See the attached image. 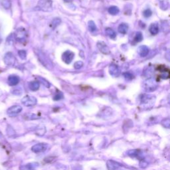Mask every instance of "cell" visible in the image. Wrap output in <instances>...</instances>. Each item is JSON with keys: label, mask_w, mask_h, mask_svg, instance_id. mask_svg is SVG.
<instances>
[{"label": "cell", "mask_w": 170, "mask_h": 170, "mask_svg": "<svg viewBox=\"0 0 170 170\" xmlns=\"http://www.w3.org/2000/svg\"><path fill=\"white\" fill-rule=\"evenodd\" d=\"M63 1H65L66 3H70V2L72 1V0H63Z\"/></svg>", "instance_id": "36"}, {"label": "cell", "mask_w": 170, "mask_h": 170, "mask_svg": "<svg viewBox=\"0 0 170 170\" xmlns=\"http://www.w3.org/2000/svg\"><path fill=\"white\" fill-rule=\"evenodd\" d=\"M22 107L20 106V105H14V106H11L8 109L7 113L9 116L13 117L20 114V113L22 111Z\"/></svg>", "instance_id": "7"}, {"label": "cell", "mask_w": 170, "mask_h": 170, "mask_svg": "<svg viewBox=\"0 0 170 170\" xmlns=\"http://www.w3.org/2000/svg\"><path fill=\"white\" fill-rule=\"evenodd\" d=\"M53 1L51 0H39L35 9L48 12L53 10Z\"/></svg>", "instance_id": "3"}, {"label": "cell", "mask_w": 170, "mask_h": 170, "mask_svg": "<svg viewBox=\"0 0 170 170\" xmlns=\"http://www.w3.org/2000/svg\"><path fill=\"white\" fill-rule=\"evenodd\" d=\"M36 55L38 58L39 61L41 62V63L44 66L45 68H47L48 70H52L53 68V64L51 62V59L48 58V56L46 55L45 53L39 49L35 50Z\"/></svg>", "instance_id": "2"}, {"label": "cell", "mask_w": 170, "mask_h": 170, "mask_svg": "<svg viewBox=\"0 0 170 170\" xmlns=\"http://www.w3.org/2000/svg\"><path fill=\"white\" fill-rule=\"evenodd\" d=\"M152 15V12L150 9H147L143 12V15H144V17L145 18L150 17Z\"/></svg>", "instance_id": "32"}, {"label": "cell", "mask_w": 170, "mask_h": 170, "mask_svg": "<svg viewBox=\"0 0 170 170\" xmlns=\"http://www.w3.org/2000/svg\"><path fill=\"white\" fill-rule=\"evenodd\" d=\"M88 26L89 30H90L91 32H94V31H96L97 27L96 26V24L94 23L93 21H89Z\"/></svg>", "instance_id": "27"}, {"label": "cell", "mask_w": 170, "mask_h": 170, "mask_svg": "<svg viewBox=\"0 0 170 170\" xmlns=\"http://www.w3.org/2000/svg\"><path fill=\"white\" fill-rule=\"evenodd\" d=\"M160 29H159V25L157 23H153L151 24L149 27V31L152 35H155L159 33Z\"/></svg>", "instance_id": "17"}, {"label": "cell", "mask_w": 170, "mask_h": 170, "mask_svg": "<svg viewBox=\"0 0 170 170\" xmlns=\"http://www.w3.org/2000/svg\"><path fill=\"white\" fill-rule=\"evenodd\" d=\"M108 12H109L110 14H111L112 15H116L120 12V9L118 7L114 6H114H110L109 8V9H108Z\"/></svg>", "instance_id": "22"}, {"label": "cell", "mask_w": 170, "mask_h": 170, "mask_svg": "<svg viewBox=\"0 0 170 170\" xmlns=\"http://www.w3.org/2000/svg\"><path fill=\"white\" fill-rule=\"evenodd\" d=\"M39 82L38 81H31L29 83V88L32 91H37L39 88Z\"/></svg>", "instance_id": "19"}, {"label": "cell", "mask_w": 170, "mask_h": 170, "mask_svg": "<svg viewBox=\"0 0 170 170\" xmlns=\"http://www.w3.org/2000/svg\"><path fill=\"white\" fill-rule=\"evenodd\" d=\"M37 79H38L39 80V82H41L42 84L44 85L45 87H47V88H49L50 86H51V84H50V82L48 81V80H46L45 79H44V78H43V77H37Z\"/></svg>", "instance_id": "25"}, {"label": "cell", "mask_w": 170, "mask_h": 170, "mask_svg": "<svg viewBox=\"0 0 170 170\" xmlns=\"http://www.w3.org/2000/svg\"><path fill=\"white\" fill-rule=\"evenodd\" d=\"M149 48L146 45H141L137 48V53H138L139 55L142 56V57L146 56L148 55V53H149Z\"/></svg>", "instance_id": "14"}, {"label": "cell", "mask_w": 170, "mask_h": 170, "mask_svg": "<svg viewBox=\"0 0 170 170\" xmlns=\"http://www.w3.org/2000/svg\"><path fill=\"white\" fill-rule=\"evenodd\" d=\"M124 79L127 80H131L134 79V75L129 72H126L123 74Z\"/></svg>", "instance_id": "29"}, {"label": "cell", "mask_w": 170, "mask_h": 170, "mask_svg": "<svg viewBox=\"0 0 170 170\" xmlns=\"http://www.w3.org/2000/svg\"><path fill=\"white\" fill-rule=\"evenodd\" d=\"M37 100L33 96L27 95L24 96L23 98L21 99V103H22L24 106H35L37 104Z\"/></svg>", "instance_id": "5"}, {"label": "cell", "mask_w": 170, "mask_h": 170, "mask_svg": "<svg viewBox=\"0 0 170 170\" xmlns=\"http://www.w3.org/2000/svg\"><path fill=\"white\" fill-rule=\"evenodd\" d=\"M140 105L144 109L152 108L156 102V96L152 94H141L140 96Z\"/></svg>", "instance_id": "1"}, {"label": "cell", "mask_w": 170, "mask_h": 170, "mask_svg": "<svg viewBox=\"0 0 170 170\" xmlns=\"http://www.w3.org/2000/svg\"><path fill=\"white\" fill-rule=\"evenodd\" d=\"M25 117L27 120H35L39 118L38 116L35 114H26L25 115Z\"/></svg>", "instance_id": "30"}, {"label": "cell", "mask_w": 170, "mask_h": 170, "mask_svg": "<svg viewBox=\"0 0 170 170\" xmlns=\"http://www.w3.org/2000/svg\"><path fill=\"white\" fill-rule=\"evenodd\" d=\"M163 122H166L165 124H162L163 125V126H165V127L169 128V118H167V119L164 120Z\"/></svg>", "instance_id": "35"}, {"label": "cell", "mask_w": 170, "mask_h": 170, "mask_svg": "<svg viewBox=\"0 0 170 170\" xmlns=\"http://www.w3.org/2000/svg\"><path fill=\"white\" fill-rule=\"evenodd\" d=\"M105 33H106L107 36H109L110 38L111 39H115L116 37V32L111 28H106V29H105Z\"/></svg>", "instance_id": "21"}, {"label": "cell", "mask_w": 170, "mask_h": 170, "mask_svg": "<svg viewBox=\"0 0 170 170\" xmlns=\"http://www.w3.org/2000/svg\"><path fill=\"white\" fill-rule=\"evenodd\" d=\"M4 61L6 65L13 66L15 65L16 62L15 56L12 53L8 52L7 53H5V55H4Z\"/></svg>", "instance_id": "6"}, {"label": "cell", "mask_w": 170, "mask_h": 170, "mask_svg": "<svg viewBox=\"0 0 170 170\" xmlns=\"http://www.w3.org/2000/svg\"><path fill=\"white\" fill-rule=\"evenodd\" d=\"M2 6L4 7L5 9H9L11 7V1L9 0H4L2 1Z\"/></svg>", "instance_id": "31"}, {"label": "cell", "mask_w": 170, "mask_h": 170, "mask_svg": "<svg viewBox=\"0 0 170 170\" xmlns=\"http://www.w3.org/2000/svg\"><path fill=\"white\" fill-rule=\"evenodd\" d=\"M48 145L45 143H39V144H37L34 145L33 147L31 148V150L33 151L34 153H39L45 152L47 150Z\"/></svg>", "instance_id": "9"}, {"label": "cell", "mask_w": 170, "mask_h": 170, "mask_svg": "<svg viewBox=\"0 0 170 170\" xmlns=\"http://www.w3.org/2000/svg\"><path fill=\"white\" fill-rule=\"evenodd\" d=\"M63 98V93H62L61 92H58V93H56L55 94V96L53 97V99L55 100V101H59V100H61Z\"/></svg>", "instance_id": "33"}, {"label": "cell", "mask_w": 170, "mask_h": 170, "mask_svg": "<svg viewBox=\"0 0 170 170\" xmlns=\"http://www.w3.org/2000/svg\"><path fill=\"white\" fill-rule=\"evenodd\" d=\"M20 77L16 76V75H10L8 77V84L9 86H16L18 85V83L20 82Z\"/></svg>", "instance_id": "16"}, {"label": "cell", "mask_w": 170, "mask_h": 170, "mask_svg": "<svg viewBox=\"0 0 170 170\" xmlns=\"http://www.w3.org/2000/svg\"><path fill=\"white\" fill-rule=\"evenodd\" d=\"M153 72H154V69L152 67H148L146 69L144 70V75L145 77H148V78H150L152 77V76L153 74Z\"/></svg>", "instance_id": "20"}, {"label": "cell", "mask_w": 170, "mask_h": 170, "mask_svg": "<svg viewBox=\"0 0 170 170\" xmlns=\"http://www.w3.org/2000/svg\"><path fill=\"white\" fill-rule=\"evenodd\" d=\"M83 62L81 61H77L76 63H75L74 64V67L75 69H81L82 67H83Z\"/></svg>", "instance_id": "34"}, {"label": "cell", "mask_w": 170, "mask_h": 170, "mask_svg": "<svg viewBox=\"0 0 170 170\" xmlns=\"http://www.w3.org/2000/svg\"><path fill=\"white\" fill-rule=\"evenodd\" d=\"M134 41L136 42V43H140L141 42L142 40H143V35L140 31L137 32L136 33V35L134 37Z\"/></svg>", "instance_id": "26"}, {"label": "cell", "mask_w": 170, "mask_h": 170, "mask_svg": "<svg viewBox=\"0 0 170 170\" xmlns=\"http://www.w3.org/2000/svg\"><path fill=\"white\" fill-rule=\"evenodd\" d=\"M18 55L22 60H25L27 58V52L25 50H20L18 51Z\"/></svg>", "instance_id": "28"}, {"label": "cell", "mask_w": 170, "mask_h": 170, "mask_svg": "<svg viewBox=\"0 0 170 170\" xmlns=\"http://www.w3.org/2000/svg\"><path fill=\"white\" fill-rule=\"evenodd\" d=\"M128 25H127L126 23H121L120 24V25L118 26V31L121 34H123V35H125L128 33Z\"/></svg>", "instance_id": "18"}, {"label": "cell", "mask_w": 170, "mask_h": 170, "mask_svg": "<svg viewBox=\"0 0 170 170\" xmlns=\"http://www.w3.org/2000/svg\"><path fill=\"white\" fill-rule=\"evenodd\" d=\"M106 166L109 170H126L122 165L113 160L108 161Z\"/></svg>", "instance_id": "10"}, {"label": "cell", "mask_w": 170, "mask_h": 170, "mask_svg": "<svg viewBox=\"0 0 170 170\" xmlns=\"http://www.w3.org/2000/svg\"><path fill=\"white\" fill-rule=\"evenodd\" d=\"M109 71L110 75L114 77H119L120 75V70L116 64L112 63L109 66Z\"/></svg>", "instance_id": "12"}, {"label": "cell", "mask_w": 170, "mask_h": 170, "mask_svg": "<svg viewBox=\"0 0 170 170\" xmlns=\"http://www.w3.org/2000/svg\"><path fill=\"white\" fill-rule=\"evenodd\" d=\"M160 2V5L161 9L163 10H166L169 6L168 0H158Z\"/></svg>", "instance_id": "24"}, {"label": "cell", "mask_w": 170, "mask_h": 170, "mask_svg": "<svg viewBox=\"0 0 170 170\" xmlns=\"http://www.w3.org/2000/svg\"><path fill=\"white\" fill-rule=\"evenodd\" d=\"M97 47H98V50L101 51L102 53L104 54V55H109L110 53V51L109 47H108L107 45L103 41H98L97 43Z\"/></svg>", "instance_id": "13"}, {"label": "cell", "mask_w": 170, "mask_h": 170, "mask_svg": "<svg viewBox=\"0 0 170 170\" xmlns=\"http://www.w3.org/2000/svg\"><path fill=\"white\" fill-rule=\"evenodd\" d=\"M159 70H160V77L162 79H168L169 78V70L166 68V67H163L161 68V67H159Z\"/></svg>", "instance_id": "15"}, {"label": "cell", "mask_w": 170, "mask_h": 170, "mask_svg": "<svg viewBox=\"0 0 170 170\" xmlns=\"http://www.w3.org/2000/svg\"><path fill=\"white\" fill-rule=\"evenodd\" d=\"M61 23V20L60 18L53 19V20L51 21V28H52L53 29H55Z\"/></svg>", "instance_id": "23"}, {"label": "cell", "mask_w": 170, "mask_h": 170, "mask_svg": "<svg viewBox=\"0 0 170 170\" xmlns=\"http://www.w3.org/2000/svg\"><path fill=\"white\" fill-rule=\"evenodd\" d=\"M75 53L71 51H66L62 55V59L66 64H70L73 60Z\"/></svg>", "instance_id": "11"}, {"label": "cell", "mask_w": 170, "mask_h": 170, "mask_svg": "<svg viewBox=\"0 0 170 170\" xmlns=\"http://www.w3.org/2000/svg\"><path fill=\"white\" fill-rule=\"evenodd\" d=\"M26 36H27L26 31H25V29L23 28L18 29L15 35V39L17 40V41L20 42V43H22L23 41H25L26 39Z\"/></svg>", "instance_id": "8"}, {"label": "cell", "mask_w": 170, "mask_h": 170, "mask_svg": "<svg viewBox=\"0 0 170 170\" xmlns=\"http://www.w3.org/2000/svg\"><path fill=\"white\" fill-rule=\"evenodd\" d=\"M158 87V83L156 80L153 77L148 78L145 80H144L143 83V88L144 90L148 93H151L156 90Z\"/></svg>", "instance_id": "4"}]
</instances>
